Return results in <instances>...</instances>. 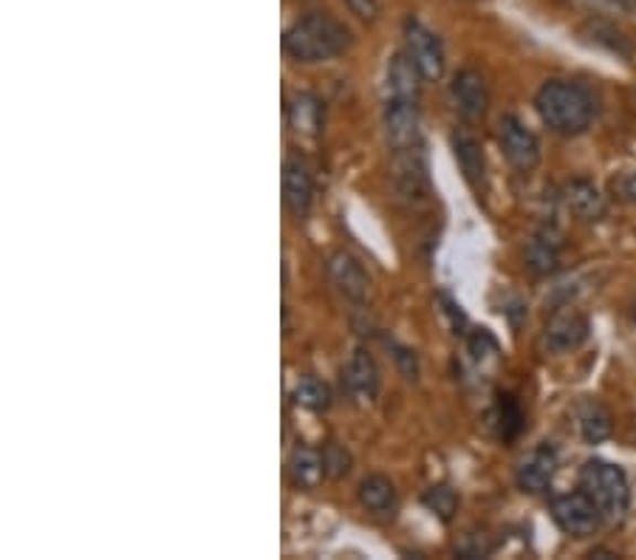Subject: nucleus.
<instances>
[{
  "label": "nucleus",
  "mask_w": 636,
  "mask_h": 560,
  "mask_svg": "<svg viewBox=\"0 0 636 560\" xmlns=\"http://www.w3.org/2000/svg\"><path fill=\"white\" fill-rule=\"evenodd\" d=\"M289 128L300 136H317L326 123V108H322L320 97L309 94V91H300L289 99Z\"/></svg>",
  "instance_id": "f3484780"
},
{
  "label": "nucleus",
  "mask_w": 636,
  "mask_h": 560,
  "mask_svg": "<svg viewBox=\"0 0 636 560\" xmlns=\"http://www.w3.org/2000/svg\"><path fill=\"white\" fill-rule=\"evenodd\" d=\"M326 462H322L320 451H311V447H297L289 458V478L295 487L300 489H315L317 484L326 478Z\"/></svg>",
  "instance_id": "6ab92c4d"
},
{
  "label": "nucleus",
  "mask_w": 636,
  "mask_h": 560,
  "mask_svg": "<svg viewBox=\"0 0 636 560\" xmlns=\"http://www.w3.org/2000/svg\"><path fill=\"white\" fill-rule=\"evenodd\" d=\"M558 473V453L552 445H538L518 467V487L523 493H547Z\"/></svg>",
  "instance_id": "f8f14e48"
},
{
  "label": "nucleus",
  "mask_w": 636,
  "mask_h": 560,
  "mask_svg": "<svg viewBox=\"0 0 636 560\" xmlns=\"http://www.w3.org/2000/svg\"><path fill=\"white\" fill-rule=\"evenodd\" d=\"M523 422H527V416H523L521 405H518L515 397H501V400L495 402L492 425L501 442H515V439L521 436Z\"/></svg>",
  "instance_id": "4be33fe9"
},
{
  "label": "nucleus",
  "mask_w": 636,
  "mask_h": 560,
  "mask_svg": "<svg viewBox=\"0 0 636 560\" xmlns=\"http://www.w3.org/2000/svg\"><path fill=\"white\" fill-rule=\"evenodd\" d=\"M580 489L592 498L608 521H623L630 507V484L623 467L603 462V458H589L580 467Z\"/></svg>",
  "instance_id": "7ed1b4c3"
},
{
  "label": "nucleus",
  "mask_w": 636,
  "mask_h": 560,
  "mask_svg": "<svg viewBox=\"0 0 636 560\" xmlns=\"http://www.w3.org/2000/svg\"><path fill=\"white\" fill-rule=\"evenodd\" d=\"M630 320H636V295L634 300H630Z\"/></svg>",
  "instance_id": "7c9ffc66"
},
{
  "label": "nucleus",
  "mask_w": 636,
  "mask_h": 560,
  "mask_svg": "<svg viewBox=\"0 0 636 560\" xmlns=\"http://www.w3.org/2000/svg\"><path fill=\"white\" fill-rule=\"evenodd\" d=\"M577 425L589 445H600V442L611 436V413L600 402L585 400L577 408Z\"/></svg>",
  "instance_id": "412c9836"
},
{
  "label": "nucleus",
  "mask_w": 636,
  "mask_h": 560,
  "mask_svg": "<svg viewBox=\"0 0 636 560\" xmlns=\"http://www.w3.org/2000/svg\"><path fill=\"white\" fill-rule=\"evenodd\" d=\"M534 110L549 130L560 136H580L592 128L597 103L592 91L569 80H549L534 94Z\"/></svg>",
  "instance_id": "f257e3e1"
},
{
  "label": "nucleus",
  "mask_w": 636,
  "mask_h": 560,
  "mask_svg": "<svg viewBox=\"0 0 636 560\" xmlns=\"http://www.w3.org/2000/svg\"><path fill=\"white\" fill-rule=\"evenodd\" d=\"M328 275L335 281V286L340 289V295L351 303H362L368 297V275L362 270V264L353 258L351 252L340 250L328 258Z\"/></svg>",
  "instance_id": "9b49d317"
},
{
  "label": "nucleus",
  "mask_w": 636,
  "mask_h": 560,
  "mask_svg": "<svg viewBox=\"0 0 636 560\" xmlns=\"http://www.w3.org/2000/svg\"><path fill=\"white\" fill-rule=\"evenodd\" d=\"M451 91H453V103H456L458 114H462L464 119L478 123V119L487 116L489 88L481 72H476V68H464V72H458L456 77H453Z\"/></svg>",
  "instance_id": "1a4fd4ad"
},
{
  "label": "nucleus",
  "mask_w": 636,
  "mask_h": 560,
  "mask_svg": "<svg viewBox=\"0 0 636 560\" xmlns=\"http://www.w3.org/2000/svg\"><path fill=\"white\" fill-rule=\"evenodd\" d=\"M393 357H396L399 368H402V373H405L407 380H416V377H418V360H416V355H413L411 348L393 346Z\"/></svg>",
  "instance_id": "cd10ccee"
},
{
  "label": "nucleus",
  "mask_w": 636,
  "mask_h": 560,
  "mask_svg": "<svg viewBox=\"0 0 636 560\" xmlns=\"http://www.w3.org/2000/svg\"><path fill=\"white\" fill-rule=\"evenodd\" d=\"M422 74L407 54H393L388 63V94L393 99H418Z\"/></svg>",
  "instance_id": "a211bd4d"
},
{
  "label": "nucleus",
  "mask_w": 636,
  "mask_h": 560,
  "mask_svg": "<svg viewBox=\"0 0 636 560\" xmlns=\"http://www.w3.org/2000/svg\"><path fill=\"white\" fill-rule=\"evenodd\" d=\"M346 7L351 9V14H357L360 20L380 18V0H346Z\"/></svg>",
  "instance_id": "c85d7f7f"
},
{
  "label": "nucleus",
  "mask_w": 636,
  "mask_h": 560,
  "mask_svg": "<svg viewBox=\"0 0 636 560\" xmlns=\"http://www.w3.org/2000/svg\"><path fill=\"white\" fill-rule=\"evenodd\" d=\"M348 45H351V32L346 23L328 12L303 14L283 34V49L297 63H326L340 57Z\"/></svg>",
  "instance_id": "f03ea898"
},
{
  "label": "nucleus",
  "mask_w": 636,
  "mask_h": 560,
  "mask_svg": "<svg viewBox=\"0 0 636 560\" xmlns=\"http://www.w3.org/2000/svg\"><path fill=\"white\" fill-rule=\"evenodd\" d=\"M311 199H315V179H311L309 165L292 156L283 165V201H286V210L303 219L311 210Z\"/></svg>",
  "instance_id": "9d476101"
},
{
  "label": "nucleus",
  "mask_w": 636,
  "mask_h": 560,
  "mask_svg": "<svg viewBox=\"0 0 636 560\" xmlns=\"http://www.w3.org/2000/svg\"><path fill=\"white\" fill-rule=\"evenodd\" d=\"M560 264V239L552 230H540L527 250V266L534 275H549Z\"/></svg>",
  "instance_id": "aec40b11"
},
{
  "label": "nucleus",
  "mask_w": 636,
  "mask_h": 560,
  "mask_svg": "<svg viewBox=\"0 0 636 560\" xmlns=\"http://www.w3.org/2000/svg\"><path fill=\"white\" fill-rule=\"evenodd\" d=\"M469 351H473L476 360H484L489 355H498V340L487 329H478L476 335L469 337Z\"/></svg>",
  "instance_id": "a878e982"
},
{
  "label": "nucleus",
  "mask_w": 636,
  "mask_h": 560,
  "mask_svg": "<svg viewBox=\"0 0 636 560\" xmlns=\"http://www.w3.org/2000/svg\"><path fill=\"white\" fill-rule=\"evenodd\" d=\"M362 507L377 518H393L399 509V493L393 487V482L382 473H371L360 482V489H357Z\"/></svg>",
  "instance_id": "2eb2a0df"
},
{
  "label": "nucleus",
  "mask_w": 636,
  "mask_h": 560,
  "mask_svg": "<svg viewBox=\"0 0 636 560\" xmlns=\"http://www.w3.org/2000/svg\"><path fill=\"white\" fill-rule=\"evenodd\" d=\"M549 509H552L554 524L565 535H572V538H589V535H594L603 527L605 518L597 504L585 496L583 489H577V493H560V496L552 498Z\"/></svg>",
  "instance_id": "20e7f679"
},
{
  "label": "nucleus",
  "mask_w": 636,
  "mask_h": 560,
  "mask_svg": "<svg viewBox=\"0 0 636 560\" xmlns=\"http://www.w3.org/2000/svg\"><path fill=\"white\" fill-rule=\"evenodd\" d=\"M594 7H605V9H617V12H628V9L636 7V0H589Z\"/></svg>",
  "instance_id": "c756f323"
},
{
  "label": "nucleus",
  "mask_w": 636,
  "mask_h": 560,
  "mask_svg": "<svg viewBox=\"0 0 636 560\" xmlns=\"http://www.w3.org/2000/svg\"><path fill=\"white\" fill-rule=\"evenodd\" d=\"M405 54L413 60V65H416L418 74H422L427 83L442 80L444 74L442 40H438L431 29H424L422 23H416V20H407L405 27Z\"/></svg>",
  "instance_id": "423d86ee"
},
{
  "label": "nucleus",
  "mask_w": 636,
  "mask_h": 560,
  "mask_svg": "<svg viewBox=\"0 0 636 560\" xmlns=\"http://www.w3.org/2000/svg\"><path fill=\"white\" fill-rule=\"evenodd\" d=\"M292 400H295V405L306 408V411L322 413L331 408V388L322 380H317V377H303V380H297L295 391H292Z\"/></svg>",
  "instance_id": "5701e85b"
},
{
  "label": "nucleus",
  "mask_w": 636,
  "mask_h": 560,
  "mask_svg": "<svg viewBox=\"0 0 636 560\" xmlns=\"http://www.w3.org/2000/svg\"><path fill=\"white\" fill-rule=\"evenodd\" d=\"M563 201L580 221H600L608 213V199L597 184L585 179H572L563 187Z\"/></svg>",
  "instance_id": "4468645a"
},
{
  "label": "nucleus",
  "mask_w": 636,
  "mask_h": 560,
  "mask_svg": "<svg viewBox=\"0 0 636 560\" xmlns=\"http://www.w3.org/2000/svg\"><path fill=\"white\" fill-rule=\"evenodd\" d=\"M453 154H456L458 168H462L467 184L473 187L476 193H484V181H487V165H484L481 142H478L473 134H467V130H456V134H453Z\"/></svg>",
  "instance_id": "dca6fc26"
},
{
  "label": "nucleus",
  "mask_w": 636,
  "mask_h": 560,
  "mask_svg": "<svg viewBox=\"0 0 636 560\" xmlns=\"http://www.w3.org/2000/svg\"><path fill=\"white\" fill-rule=\"evenodd\" d=\"M498 145H501L509 165L523 170V173H529V170H534L540 165L538 136L515 114H504L501 119H498Z\"/></svg>",
  "instance_id": "39448f33"
},
{
  "label": "nucleus",
  "mask_w": 636,
  "mask_h": 560,
  "mask_svg": "<svg viewBox=\"0 0 636 560\" xmlns=\"http://www.w3.org/2000/svg\"><path fill=\"white\" fill-rule=\"evenodd\" d=\"M589 335H592L589 317L574 309H558L552 315V320L547 323L543 346H547L552 355H569V351L583 346V342L589 340Z\"/></svg>",
  "instance_id": "0eeeda50"
},
{
  "label": "nucleus",
  "mask_w": 636,
  "mask_h": 560,
  "mask_svg": "<svg viewBox=\"0 0 636 560\" xmlns=\"http://www.w3.org/2000/svg\"><path fill=\"white\" fill-rule=\"evenodd\" d=\"M322 462H326V473H328V476L342 478V476H348V473H351L353 458H351V453L346 451V447L328 445L326 451H322Z\"/></svg>",
  "instance_id": "393cba45"
},
{
  "label": "nucleus",
  "mask_w": 636,
  "mask_h": 560,
  "mask_svg": "<svg viewBox=\"0 0 636 560\" xmlns=\"http://www.w3.org/2000/svg\"><path fill=\"white\" fill-rule=\"evenodd\" d=\"M346 385L353 400H377V393H380V368H377V360L371 357V351H365V348L353 351L346 366Z\"/></svg>",
  "instance_id": "ddd939ff"
},
{
  "label": "nucleus",
  "mask_w": 636,
  "mask_h": 560,
  "mask_svg": "<svg viewBox=\"0 0 636 560\" xmlns=\"http://www.w3.org/2000/svg\"><path fill=\"white\" fill-rule=\"evenodd\" d=\"M611 193L617 196L619 201H628V204H636V170H634V173L617 176V179L611 181Z\"/></svg>",
  "instance_id": "bb28decb"
},
{
  "label": "nucleus",
  "mask_w": 636,
  "mask_h": 560,
  "mask_svg": "<svg viewBox=\"0 0 636 560\" xmlns=\"http://www.w3.org/2000/svg\"><path fill=\"white\" fill-rule=\"evenodd\" d=\"M422 501H424V507L431 509L433 516H436L438 521H444V524H451L458 513L456 489L447 487V484H436V487L427 489Z\"/></svg>",
  "instance_id": "b1692460"
},
{
  "label": "nucleus",
  "mask_w": 636,
  "mask_h": 560,
  "mask_svg": "<svg viewBox=\"0 0 636 560\" xmlns=\"http://www.w3.org/2000/svg\"><path fill=\"white\" fill-rule=\"evenodd\" d=\"M388 145L396 154L418 148V99H393L385 103Z\"/></svg>",
  "instance_id": "6e6552de"
}]
</instances>
